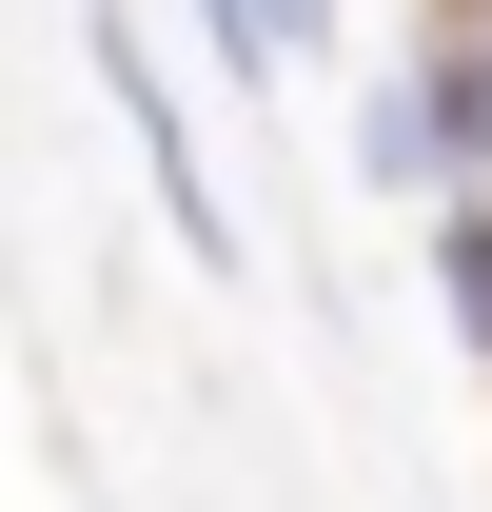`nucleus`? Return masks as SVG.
<instances>
[{
  "label": "nucleus",
  "mask_w": 492,
  "mask_h": 512,
  "mask_svg": "<svg viewBox=\"0 0 492 512\" xmlns=\"http://www.w3.org/2000/svg\"><path fill=\"white\" fill-rule=\"evenodd\" d=\"M79 60H99V99H119V138H138V178H158V217H178V256H237V197H217V158H197V99L158 79V40L99 0V20H79Z\"/></svg>",
  "instance_id": "f257e3e1"
},
{
  "label": "nucleus",
  "mask_w": 492,
  "mask_h": 512,
  "mask_svg": "<svg viewBox=\"0 0 492 512\" xmlns=\"http://www.w3.org/2000/svg\"><path fill=\"white\" fill-rule=\"evenodd\" d=\"M394 79H414V119H433V178L492 197V0H414Z\"/></svg>",
  "instance_id": "f03ea898"
},
{
  "label": "nucleus",
  "mask_w": 492,
  "mask_h": 512,
  "mask_svg": "<svg viewBox=\"0 0 492 512\" xmlns=\"http://www.w3.org/2000/svg\"><path fill=\"white\" fill-rule=\"evenodd\" d=\"M433 296H453V335L492 355V197H453V217H433Z\"/></svg>",
  "instance_id": "7ed1b4c3"
},
{
  "label": "nucleus",
  "mask_w": 492,
  "mask_h": 512,
  "mask_svg": "<svg viewBox=\"0 0 492 512\" xmlns=\"http://www.w3.org/2000/svg\"><path fill=\"white\" fill-rule=\"evenodd\" d=\"M197 40H217V79H256V99H276V40H256V0H197Z\"/></svg>",
  "instance_id": "20e7f679"
},
{
  "label": "nucleus",
  "mask_w": 492,
  "mask_h": 512,
  "mask_svg": "<svg viewBox=\"0 0 492 512\" xmlns=\"http://www.w3.org/2000/svg\"><path fill=\"white\" fill-rule=\"evenodd\" d=\"M256 40H276V79H296V60H335V0H256Z\"/></svg>",
  "instance_id": "39448f33"
}]
</instances>
